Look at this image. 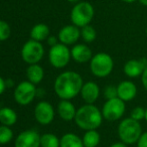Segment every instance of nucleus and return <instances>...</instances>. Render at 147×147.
<instances>
[{"label": "nucleus", "mask_w": 147, "mask_h": 147, "mask_svg": "<svg viewBox=\"0 0 147 147\" xmlns=\"http://www.w3.org/2000/svg\"><path fill=\"white\" fill-rule=\"evenodd\" d=\"M83 84V79L79 74L66 71L55 79L54 92L61 100H71L80 94Z\"/></svg>", "instance_id": "nucleus-1"}, {"label": "nucleus", "mask_w": 147, "mask_h": 147, "mask_svg": "<svg viewBox=\"0 0 147 147\" xmlns=\"http://www.w3.org/2000/svg\"><path fill=\"white\" fill-rule=\"evenodd\" d=\"M103 119L102 112L94 104H85L77 109L74 121L80 129L88 131L98 129Z\"/></svg>", "instance_id": "nucleus-2"}, {"label": "nucleus", "mask_w": 147, "mask_h": 147, "mask_svg": "<svg viewBox=\"0 0 147 147\" xmlns=\"http://www.w3.org/2000/svg\"><path fill=\"white\" fill-rule=\"evenodd\" d=\"M117 133L120 141L127 145H132L137 143L143 131L139 121H136L129 117L120 121L117 128Z\"/></svg>", "instance_id": "nucleus-3"}, {"label": "nucleus", "mask_w": 147, "mask_h": 147, "mask_svg": "<svg viewBox=\"0 0 147 147\" xmlns=\"http://www.w3.org/2000/svg\"><path fill=\"white\" fill-rule=\"evenodd\" d=\"M114 61L110 55L106 53H98L92 57L90 61V71L96 78H106L112 73Z\"/></svg>", "instance_id": "nucleus-4"}, {"label": "nucleus", "mask_w": 147, "mask_h": 147, "mask_svg": "<svg viewBox=\"0 0 147 147\" xmlns=\"http://www.w3.org/2000/svg\"><path fill=\"white\" fill-rule=\"evenodd\" d=\"M93 17H94V8L92 4L87 1H81L75 4L70 13L72 24L78 27H83L90 24Z\"/></svg>", "instance_id": "nucleus-5"}, {"label": "nucleus", "mask_w": 147, "mask_h": 147, "mask_svg": "<svg viewBox=\"0 0 147 147\" xmlns=\"http://www.w3.org/2000/svg\"><path fill=\"white\" fill-rule=\"evenodd\" d=\"M48 59L51 66L56 69L65 68L69 64L71 59V51L68 49V45L61 42L50 47L48 53Z\"/></svg>", "instance_id": "nucleus-6"}, {"label": "nucleus", "mask_w": 147, "mask_h": 147, "mask_svg": "<svg viewBox=\"0 0 147 147\" xmlns=\"http://www.w3.org/2000/svg\"><path fill=\"white\" fill-rule=\"evenodd\" d=\"M44 55V47L40 41L29 39L21 49V57L28 65L38 64Z\"/></svg>", "instance_id": "nucleus-7"}, {"label": "nucleus", "mask_w": 147, "mask_h": 147, "mask_svg": "<svg viewBox=\"0 0 147 147\" xmlns=\"http://www.w3.org/2000/svg\"><path fill=\"white\" fill-rule=\"evenodd\" d=\"M126 110L125 102L122 101L121 99L114 98L110 100H106V102L102 106V115L103 118L107 121H117L121 119L122 116L124 115Z\"/></svg>", "instance_id": "nucleus-8"}, {"label": "nucleus", "mask_w": 147, "mask_h": 147, "mask_svg": "<svg viewBox=\"0 0 147 147\" xmlns=\"http://www.w3.org/2000/svg\"><path fill=\"white\" fill-rule=\"evenodd\" d=\"M37 89L34 84L29 81H23L16 86L14 90V100L21 106L30 104L36 97Z\"/></svg>", "instance_id": "nucleus-9"}, {"label": "nucleus", "mask_w": 147, "mask_h": 147, "mask_svg": "<svg viewBox=\"0 0 147 147\" xmlns=\"http://www.w3.org/2000/svg\"><path fill=\"white\" fill-rule=\"evenodd\" d=\"M55 112L53 106L46 101H40L35 106L34 117L35 120L41 125H49L54 120Z\"/></svg>", "instance_id": "nucleus-10"}, {"label": "nucleus", "mask_w": 147, "mask_h": 147, "mask_svg": "<svg viewBox=\"0 0 147 147\" xmlns=\"http://www.w3.org/2000/svg\"><path fill=\"white\" fill-rule=\"evenodd\" d=\"M40 137L35 130H24L19 133L14 141L15 147H40Z\"/></svg>", "instance_id": "nucleus-11"}, {"label": "nucleus", "mask_w": 147, "mask_h": 147, "mask_svg": "<svg viewBox=\"0 0 147 147\" xmlns=\"http://www.w3.org/2000/svg\"><path fill=\"white\" fill-rule=\"evenodd\" d=\"M147 68V59L142 57L139 59H129L123 67V72L126 77L130 79H135L141 77L144 70Z\"/></svg>", "instance_id": "nucleus-12"}, {"label": "nucleus", "mask_w": 147, "mask_h": 147, "mask_svg": "<svg viewBox=\"0 0 147 147\" xmlns=\"http://www.w3.org/2000/svg\"><path fill=\"white\" fill-rule=\"evenodd\" d=\"M80 36H81V31L79 27L74 24L63 26L58 32L59 41L65 45H72L76 43Z\"/></svg>", "instance_id": "nucleus-13"}, {"label": "nucleus", "mask_w": 147, "mask_h": 147, "mask_svg": "<svg viewBox=\"0 0 147 147\" xmlns=\"http://www.w3.org/2000/svg\"><path fill=\"white\" fill-rule=\"evenodd\" d=\"M80 95L85 104H94L100 96V88L95 82L89 81L83 84Z\"/></svg>", "instance_id": "nucleus-14"}, {"label": "nucleus", "mask_w": 147, "mask_h": 147, "mask_svg": "<svg viewBox=\"0 0 147 147\" xmlns=\"http://www.w3.org/2000/svg\"><path fill=\"white\" fill-rule=\"evenodd\" d=\"M118 98L124 102H130L137 95V87L131 81H122L117 85Z\"/></svg>", "instance_id": "nucleus-15"}, {"label": "nucleus", "mask_w": 147, "mask_h": 147, "mask_svg": "<svg viewBox=\"0 0 147 147\" xmlns=\"http://www.w3.org/2000/svg\"><path fill=\"white\" fill-rule=\"evenodd\" d=\"M70 51H71V59L78 64L88 63L93 57L91 49L84 43L74 44L73 47L70 49Z\"/></svg>", "instance_id": "nucleus-16"}, {"label": "nucleus", "mask_w": 147, "mask_h": 147, "mask_svg": "<svg viewBox=\"0 0 147 147\" xmlns=\"http://www.w3.org/2000/svg\"><path fill=\"white\" fill-rule=\"evenodd\" d=\"M57 112L59 117L64 121H72L74 120L77 109L70 100H61L57 106Z\"/></svg>", "instance_id": "nucleus-17"}, {"label": "nucleus", "mask_w": 147, "mask_h": 147, "mask_svg": "<svg viewBox=\"0 0 147 147\" xmlns=\"http://www.w3.org/2000/svg\"><path fill=\"white\" fill-rule=\"evenodd\" d=\"M26 77H27V81L34 85H37L44 78V70L38 64L29 65V67L26 70Z\"/></svg>", "instance_id": "nucleus-18"}, {"label": "nucleus", "mask_w": 147, "mask_h": 147, "mask_svg": "<svg viewBox=\"0 0 147 147\" xmlns=\"http://www.w3.org/2000/svg\"><path fill=\"white\" fill-rule=\"evenodd\" d=\"M17 122V114L10 107L0 109V123L5 126H13Z\"/></svg>", "instance_id": "nucleus-19"}, {"label": "nucleus", "mask_w": 147, "mask_h": 147, "mask_svg": "<svg viewBox=\"0 0 147 147\" xmlns=\"http://www.w3.org/2000/svg\"><path fill=\"white\" fill-rule=\"evenodd\" d=\"M49 27L44 23H38L32 27L30 31V37L31 39H34L37 41H43L48 38L49 36Z\"/></svg>", "instance_id": "nucleus-20"}, {"label": "nucleus", "mask_w": 147, "mask_h": 147, "mask_svg": "<svg viewBox=\"0 0 147 147\" xmlns=\"http://www.w3.org/2000/svg\"><path fill=\"white\" fill-rule=\"evenodd\" d=\"M60 147H84L82 138L74 133H66L60 138Z\"/></svg>", "instance_id": "nucleus-21"}, {"label": "nucleus", "mask_w": 147, "mask_h": 147, "mask_svg": "<svg viewBox=\"0 0 147 147\" xmlns=\"http://www.w3.org/2000/svg\"><path fill=\"white\" fill-rule=\"evenodd\" d=\"M100 134L97 132V130L85 131L83 137H82L84 147H97L100 143Z\"/></svg>", "instance_id": "nucleus-22"}, {"label": "nucleus", "mask_w": 147, "mask_h": 147, "mask_svg": "<svg viewBox=\"0 0 147 147\" xmlns=\"http://www.w3.org/2000/svg\"><path fill=\"white\" fill-rule=\"evenodd\" d=\"M40 147H60V139L52 133L42 134L40 137Z\"/></svg>", "instance_id": "nucleus-23"}, {"label": "nucleus", "mask_w": 147, "mask_h": 147, "mask_svg": "<svg viewBox=\"0 0 147 147\" xmlns=\"http://www.w3.org/2000/svg\"><path fill=\"white\" fill-rule=\"evenodd\" d=\"M80 31H81L82 39H83L86 43H91L96 39V36H97L96 29H95L92 25H90V24L81 27Z\"/></svg>", "instance_id": "nucleus-24"}, {"label": "nucleus", "mask_w": 147, "mask_h": 147, "mask_svg": "<svg viewBox=\"0 0 147 147\" xmlns=\"http://www.w3.org/2000/svg\"><path fill=\"white\" fill-rule=\"evenodd\" d=\"M13 131L9 126L0 125V145H4L12 141Z\"/></svg>", "instance_id": "nucleus-25"}, {"label": "nucleus", "mask_w": 147, "mask_h": 147, "mask_svg": "<svg viewBox=\"0 0 147 147\" xmlns=\"http://www.w3.org/2000/svg\"><path fill=\"white\" fill-rule=\"evenodd\" d=\"M10 34H11V28L9 24L4 20H0V41L8 39Z\"/></svg>", "instance_id": "nucleus-26"}, {"label": "nucleus", "mask_w": 147, "mask_h": 147, "mask_svg": "<svg viewBox=\"0 0 147 147\" xmlns=\"http://www.w3.org/2000/svg\"><path fill=\"white\" fill-rule=\"evenodd\" d=\"M103 97H104L106 100H110V99L117 98V86H112V85H109L106 86L103 89Z\"/></svg>", "instance_id": "nucleus-27"}, {"label": "nucleus", "mask_w": 147, "mask_h": 147, "mask_svg": "<svg viewBox=\"0 0 147 147\" xmlns=\"http://www.w3.org/2000/svg\"><path fill=\"white\" fill-rule=\"evenodd\" d=\"M145 108L143 107H135L130 113V117L136 121H141L145 118Z\"/></svg>", "instance_id": "nucleus-28"}, {"label": "nucleus", "mask_w": 147, "mask_h": 147, "mask_svg": "<svg viewBox=\"0 0 147 147\" xmlns=\"http://www.w3.org/2000/svg\"><path fill=\"white\" fill-rule=\"evenodd\" d=\"M136 144H137V147H147V131L141 134Z\"/></svg>", "instance_id": "nucleus-29"}, {"label": "nucleus", "mask_w": 147, "mask_h": 147, "mask_svg": "<svg viewBox=\"0 0 147 147\" xmlns=\"http://www.w3.org/2000/svg\"><path fill=\"white\" fill-rule=\"evenodd\" d=\"M58 37L56 36H49L48 38H47V43H48L50 46H53V45L57 44L58 43Z\"/></svg>", "instance_id": "nucleus-30"}, {"label": "nucleus", "mask_w": 147, "mask_h": 147, "mask_svg": "<svg viewBox=\"0 0 147 147\" xmlns=\"http://www.w3.org/2000/svg\"><path fill=\"white\" fill-rule=\"evenodd\" d=\"M141 83H142L143 88L147 91V68L144 70L143 74H142V76H141Z\"/></svg>", "instance_id": "nucleus-31"}, {"label": "nucleus", "mask_w": 147, "mask_h": 147, "mask_svg": "<svg viewBox=\"0 0 147 147\" xmlns=\"http://www.w3.org/2000/svg\"><path fill=\"white\" fill-rule=\"evenodd\" d=\"M5 89H6L5 80H4L3 78H1V77H0V96H1V95L4 93V91H5Z\"/></svg>", "instance_id": "nucleus-32"}, {"label": "nucleus", "mask_w": 147, "mask_h": 147, "mask_svg": "<svg viewBox=\"0 0 147 147\" xmlns=\"http://www.w3.org/2000/svg\"><path fill=\"white\" fill-rule=\"evenodd\" d=\"M5 84H6V88H13L14 87V80H12V79H6L5 80Z\"/></svg>", "instance_id": "nucleus-33"}, {"label": "nucleus", "mask_w": 147, "mask_h": 147, "mask_svg": "<svg viewBox=\"0 0 147 147\" xmlns=\"http://www.w3.org/2000/svg\"><path fill=\"white\" fill-rule=\"evenodd\" d=\"M45 95V91L42 88H38L37 89V93H36V97L38 98H43Z\"/></svg>", "instance_id": "nucleus-34"}, {"label": "nucleus", "mask_w": 147, "mask_h": 147, "mask_svg": "<svg viewBox=\"0 0 147 147\" xmlns=\"http://www.w3.org/2000/svg\"><path fill=\"white\" fill-rule=\"evenodd\" d=\"M109 147H127V144H125L122 141H120V142H115V143L111 144Z\"/></svg>", "instance_id": "nucleus-35"}, {"label": "nucleus", "mask_w": 147, "mask_h": 147, "mask_svg": "<svg viewBox=\"0 0 147 147\" xmlns=\"http://www.w3.org/2000/svg\"><path fill=\"white\" fill-rule=\"evenodd\" d=\"M121 1L125 2V3H134V2H136L137 0H121Z\"/></svg>", "instance_id": "nucleus-36"}, {"label": "nucleus", "mask_w": 147, "mask_h": 147, "mask_svg": "<svg viewBox=\"0 0 147 147\" xmlns=\"http://www.w3.org/2000/svg\"><path fill=\"white\" fill-rule=\"evenodd\" d=\"M138 1H139L140 3L142 4V5H144V6H147V0H138Z\"/></svg>", "instance_id": "nucleus-37"}, {"label": "nucleus", "mask_w": 147, "mask_h": 147, "mask_svg": "<svg viewBox=\"0 0 147 147\" xmlns=\"http://www.w3.org/2000/svg\"><path fill=\"white\" fill-rule=\"evenodd\" d=\"M144 120L147 122V108H146V110H145V118H144Z\"/></svg>", "instance_id": "nucleus-38"}, {"label": "nucleus", "mask_w": 147, "mask_h": 147, "mask_svg": "<svg viewBox=\"0 0 147 147\" xmlns=\"http://www.w3.org/2000/svg\"><path fill=\"white\" fill-rule=\"evenodd\" d=\"M68 1H70V2H74V1H77V0H68Z\"/></svg>", "instance_id": "nucleus-39"}, {"label": "nucleus", "mask_w": 147, "mask_h": 147, "mask_svg": "<svg viewBox=\"0 0 147 147\" xmlns=\"http://www.w3.org/2000/svg\"><path fill=\"white\" fill-rule=\"evenodd\" d=\"M145 32H146V36H147V27H146V30H145Z\"/></svg>", "instance_id": "nucleus-40"}]
</instances>
